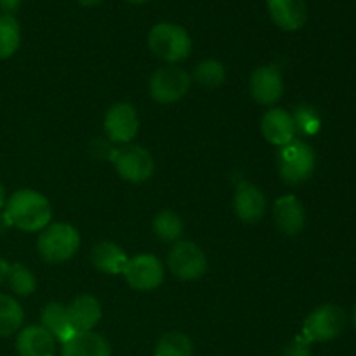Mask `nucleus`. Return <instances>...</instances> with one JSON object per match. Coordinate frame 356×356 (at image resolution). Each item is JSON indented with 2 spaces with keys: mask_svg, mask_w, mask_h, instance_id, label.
I'll use <instances>...</instances> for the list:
<instances>
[{
  "mask_svg": "<svg viewBox=\"0 0 356 356\" xmlns=\"http://www.w3.org/2000/svg\"><path fill=\"white\" fill-rule=\"evenodd\" d=\"M7 225L21 232H40L52 219V207L47 198L33 190H19L6 202L3 212Z\"/></svg>",
  "mask_w": 356,
  "mask_h": 356,
  "instance_id": "obj_1",
  "label": "nucleus"
},
{
  "mask_svg": "<svg viewBox=\"0 0 356 356\" xmlns=\"http://www.w3.org/2000/svg\"><path fill=\"white\" fill-rule=\"evenodd\" d=\"M148 47L156 58L169 65L184 61L191 54V37L183 26L174 23H159L149 30Z\"/></svg>",
  "mask_w": 356,
  "mask_h": 356,
  "instance_id": "obj_2",
  "label": "nucleus"
},
{
  "mask_svg": "<svg viewBox=\"0 0 356 356\" xmlns=\"http://www.w3.org/2000/svg\"><path fill=\"white\" fill-rule=\"evenodd\" d=\"M80 247V233L68 222H54L42 229L37 240V250L44 261L51 264L72 259Z\"/></svg>",
  "mask_w": 356,
  "mask_h": 356,
  "instance_id": "obj_3",
  "label": "nucleus"
},
{
  "mask_svg": "<svg viewBox=\"0 0 356 356\" xmlns=\"http://www.w3.org/2000/svg\"><path fill=\"white\" fill-rule=\"evenodd\" d=\"M315 152L305 141H291L277 153V169L284 183L291 186L306 183L315 170Z\"/></svg>",
  "mask_w": 356,
  "mask_h": 356,
  "instance_id": "obj_4",
  "label": "nucleus"
},
{
  "mask_svg": "<svg viewBox=\"0 0 356 356\" xmlns=\"http://www.w3.org/2000/svg\"><path fill=\"white\" fill-rule=\"evenodd\" d=\"M108 159L113 162L118 176L132 184H141L148 181L155 172V162L148 149L138 145H125L122 148L111 149Z\"/></svg>",
  "mask_w": 356,
  "mask_h": 356,
  "instance_id": "obj_5",
  "label": "nucleus"
},
{
  "mask_svg": "<svg viewBox=\"0 0 356 356\" xmlns=\"http://www.w3.org/2000/svg\"><path fill=\"white\" fill-rule=\"evenodd\" d=\"M346 327V313L336 305H323L313 309L302 325V337L308 343H329Z\"/></svg>",
  "mask_w": 356,
  "mask_h": 356,
  "instance_id": "obj_6",
  "label": "nucleus"
},
{
  "mask_svg": "<svg viewBox=\"0 0 356 356\" xmlns=\"http://www.w3.org/2000/svg\"><path fill=\"white\" fill-rule=\"evenodd\" d=\"M191 87V76L176 65L159 68L149 79V96L160 104H172L183 99Z\"/></svg>",
  "mask_w": 356,
  "mask_h": 356,
  "instance_id": "obj_7",
  "label": "nucleus"
},
{
  "mask_svg": "<svg viewBox=\"0 0 356 356\" xmlns=\"http://www.w3.org/2000/svg\"><path fill=\"white\" fill-rule=\"evenodd\" d=\"M169 268L179 280H198L207 271V256L193 242H176L169 252Z\"/></svg>",
  "mask_w": 356,
  "mask_h": 356,
  "instance_id": "obj_8",
  "label": "nucleus"
},
{
  "mask_svg": "<svg viewBox=\"0 0 356 356\" xmlns=\"http://www.w3.org/2000/svg\"><path fill=\"white\" fill-rule=\"evenodd\" d=\"M124 278L134 291H155L163 284V264L152 254H141L127 261L124 268Z\"/></svg>",
  "mask_w": 356,
  "mask_h": 356,
  "instance_id": "obj_9",
  "label": "nucleus"
},
{
  "mask_svg": "<svg viewBox=\"0 0 356 356\" xmlns=\"http://www.w3.org/2000/svg\"><path fill=\"white\" fill-rule=\"evenodd\" d=\"M139 131V117L131 103H117L104 115V132L111 143L129 145Z\"/></svg>",
  "mask_w": 356,
  "mask_h": 356,
  "instance_id": "obj_10",
  "label": "nucleus"
},
{
  "mask_svg": "<svg viewBox=\"0 0 356 356\" xmlns=\"http://www.w3.org/2000/svg\"><path fill=\"white\" fill-rule=\"evenodd\" d=\"M284 94V79L278 66L268 65L254 70L250 76V96L263 106H271Z\"/></svg>",
  "mask_w": 356,
  "mask_h": 356,
  "instance_id": "obj_11",
  "label": "nucleus"
},
{
  "mask_svg": "<svg viewBox=\"0 0 356 356\" xmlns=\"http://www.w3.org/2000/svg\"><path fill=\"white\" fill-rule=\"evenodd\" d=\"M233 205H235V212L240 221L247 222V225H254L266 212V197L252 183L242 181L236 186Z\"/></svg>",
  "mask_w": 356,
  "mask_h": 356,
  "instance_id": "obj_12",
  "label": "nucleus"
},
{
  "mask_svg": "<svg viewBox=\"0 0 356 356\" xmlns=\"http://www.w3.org/2000/svg\"><path fill=\"white\" fill-rule=\"evenodd\" d=\"M261 132L268 143L278 146V148L289 145L291 141H294L296 136L292 115L282 108H271L264 113L263 122H261Z\"/></svg>",
  "mask_w": 356,
  "mask_h": 356,
  "instance_id": "obj_13",
  "label": "nucleus"
},
{
  "mask_svg": "<svg viewBox=\"0 0 356 356\" xmlns=\"http://www.w3.org/2000/svg\"><path fill=\"white\" fill-rule=\"evenodd\" d=\"M66 315H68L70 327L75 334L92 332V329L99 323L101 316H103V309H101L99 301L94 296L83 294L79 296L66 308Z\"/></svg>",
  "mask_w": 356,
  "mask_h": 356,
  "instance_id": "obj_14",
  "label": "nucleus"
},
{
  "mask_svg": "<svg viewBox=\"0 0 356 356\" xmlns=\"http://www.w3.org/2000/svg\"><path fill=\"white\" fill-rule=\"evenodd\" d=\"M273 219L277 228L280 229L284 235L296 236L302 232L306 225V214L305 207L301 202L292 195L282 197L275 202L273 207Z\"/></svg>",
  "mask_w": 356,
  "mask_h": 356,
  "instance_id": "obj_15",
  "label": "nucleus"
},
{
  "mask_svg": "<svg viewBox=\"0 0 356 356\" xmlns=\"http://www.w3.org/2000/svg\"><path fill=\"white\" fill-rule=\"evenodd\" d=\"M268 10L278 28L285 31H296L305 26L308 19L306 0H266Z\"/></svg>",
  "mask_w": 356,
  "mask_h": 356,
  "instance_id": "obj_16",
  "label": "nucleus"
},
{
  "mask_svg": "<svg viewBox=\"0 0 356 356\" xmlns=\"http://www.w3.org/2000/svg\"><path fill=\"white\" fill-rule=\"evenodd\" d=\"M56 339L42 325L24 327L16 339L19 356H54Z\"/></svg>",
  "mask_w": 356,
  "mask_h": 356,
  "instance_id": "obj_17",
  "label": "nucleus"
},
{
  "mask_svg": "<svg viewBox=\"0 0 356 356\" xmlns=\"http://www.w3.org/2000/svg\"><path fill=\"white\" fill-rule=\"evenodd\" d=\"M61 356H111V346L96 332H76L65 341Z\"/></svg>",
  "mask_w": 356,
  "mask_h": 356,
  "instance_id": "obj_18",
  "label": "nucleus"
},
{
  "mask_svg": "<svg viewBox=\"0 0 356 356\" xmlns=\"http://www.w3.org/2000/svg\"><path fill=\"white\" fill-rule=\"evenodd\" d=\"M90 261H92L94 268H97L101 273L122 275L129 257L117 243L99 242L90 252Z\"/></svg>",
  "mask_w": 356,
  "mask_h": 356,
  "instance_id": "obj_19",
  "label": "nucleus"
},
{
  "mask_svg": "<svg viewBox=\"0 0 356 356\" xmlns=\"http://www.w3.org/2000/svg\"><path fill=\"white\" fill-rule=\"evenodd\" d=\"M42 327L51 334L54 339L61 341V344L65 341H68L73 336V330L70 327L68 315H66V308L61 302H49L44 309H42Z\"/></svg>",
  "mask_w": 356,
  "mask_h": 356,
  "instance_id": "obj_20",
  "label": "nucleus"
},
{
  "mask_svg": "<svg viewBox=\"0 0 356 356\" xmlns=\"http://www.w3.org/2000/svg\"><path fill=\"white\" fill-rule=\"evenodd\" d=\"M24 320L23 308L14 298L0 294V337H9L21 329Z\"/></svg>",
  "mask_w": 356,
  "mask_h": 356,
  "instance_id": "obj_21",
  "label": "nucleus"
},
{
  "mask_svg": "<svg viewBox=\"0 0 356 356\" xmlns=\"http://www.w3.org/2000/svg\"><path fill=\"white\" fill-rule=\"evenodd\" d=\"M184 222L181 216L172 211H160L153 219V233L160 242H177L183 236Z\"/></svg>",
  "mask_w": 356,
  "mask_h": 356,
  "instance_id": "obj_22",
  "label": "nucleus"
},
{
  "mask_svg": "<svg viewBox=\"0 0 356 356\" xmlns=\"http://www.w3.org/2000/svg\"><path fill=\"white\" fill-rule=\"evenodd\" d=\"M193 355V343L184 332L163 334L155 346V356H191Z\"/></svg>",
  "mask_w": 356,
  "mask_h": 356,
  "instance_id": "obj_23",
  "label": "nucleus"
},
{
  "mask_svg": "<svg viewBox=\"0 0 356 356\" xmlns=\"http://www.w3.org/2000/svg\"><path fill=\"white\" fill-rule=\"evenodd\" d=\"M21 28L10 14L0 16V59H7L19 49Z\"/></svg>",
  "mask_w": 356,
  "mask_h": 356,
  "instance_id": "obj_24",
  "label": "nucleus"
},
{
  "mask_svg": "<svg viewBox=\"0 0 356 356\" xmlns=\"http://www.w3.org/2000/svg\"><path fill=\"white\" fill-rule=\"evenodd\" d=\"M7 284L14 294L26 298V296L33 294L35 289H37V278L26 266H23L21 263H14L9 264Z\"/></svg>",
  "mask_w": 356,
  "mask_h": 356,
  "instance_id": "obj_25",
  "label": "nucleus"
},
{
  "mask_svg": "<svg viewBox=\"0 0 356 356\" xmlns=\"http://www.w3.org/2000/svg\"><path fill=\"white\" fill-rule=\"evenodd\" d=\"M195 80L204 87H219L226 82V70L222 63L216 59H205L198 63L193 73Z\"/></svg>",
  "mask_w": 356,
  "mask_h": 356,
  "instance_id": "obj_26",
  "label": "nucleus"
},
{
  "mask_svg": "<svg viewBox=\"0 0 356 356\" xmlns=\"http://www.w3.org/2000/svg\"><path fill=\"white\" fill-rule=\"evenodd\" d=\"M292 115V120H294L296 132L305 136H312L315 132H318L320 129V117L316 113L315 108L308 106V104H301V106L296 108Z\"/></svg>",
  "mask_w": 356,
  "mask_h": 356,
  "instance_id": "obj_27",
  "label": "nucleus"
},
{
  "mask_svg": "<svg viewBox=\"0 0 356 356\" xmlns=\"http://www.w3.org/2000/svg\"><path fill=\"white\" fill-rule=\"evenodd\" d=\"M312 343L305 339V337H296L291 344L284 350L282 356H312Z\"/></svg>",
  "mask_w": 356,
  "mask_h": 356,
  "instance_id": "obj_28",
  "label": "nucleus"
},
{
  "mask_svg": "<svg viewBox=\"0 0 356 356\" xmlns=\"http://www.w3.org/2000/svg\"><path fill=\"white\" fill-rule=\"evenodd\" d=\"M21 2H23V0H0V10H2L3 14H10V16H13V13H16V10L19 9Z\"/></svg>",
  "mask_w": 356,
  "mask_h": 356,
  "instance_id": "obj_29",
  "label": "nucleus"
},
{
  "mask_svg": "<svg viewBox=\"0 0 356 356\" xmlns=\"http://www.w3.org/2000/svg\"><path fill=\"white\" fill-rule=\"evenodd\" d=\"M7 273H9V263L0 259V287L7 282Z\"/></svg>",
  "mask_w": 356,
  "mask_h": 356,
  "instance_id": "obj_30",
  "label": "nucleus"
},
{
  "mask_svg": "<svg viewBox=\"0 0 356 356\" xmlns=\"http://www.w3.org/2000/svg\"><path fill=\"white\" fill-rule=\"evenodd\" d=\"M6 188H3V184L0 183V209L6 207Z\"/></svg>",
  "mask_w": 356,
  "mask_h": 356,
  "instance_id": "obj_31",
  "label": "nucleus"
},
{
  "mask_svg": "<svg viewBox=\"0 0 356 356\" xmlns=\"http://www.w3.org/2000/svg\"><path fill=\"white\" fill-rule=\"evenodd\" d=\"M79 2L86 7H94V6H97V3L103 2V0H79Z\"/></svg>",
  "mask_w": 356,
  "mask_h": 356,
  "instance_id": "obj_32",
  "label": "nucleus"
},
{
  "mask_svg": "<svg viewBox=\"0 0 356 356\" xmlns=\"http://www.w3.org/2000/svg\"><path fill=\"white\" fill-rule=\"evenodd\" d=\"M127 2H131V3H145V2H148V0H127Z\"/></svg>",
  "mask_w": 356,
  "mask_h": 356,
  "instance_id": "obj_33",
  "label": "nucleus"
},
{
  "mask_svg": "<svg viewBox=\"0 0 356 356\" xmlns=\"http://www.w3.org/2000/svg\"><path fill=\"white\" fill-rule=\"evenodd\" d=\"M353 325L356 327V305H355V309H353Z\"/></svg>",
  "mask_w": 356,
  "mask_h": 356,
  "instance_id": "obj_34",
  "label": "nucleus"
}]
</instances>
